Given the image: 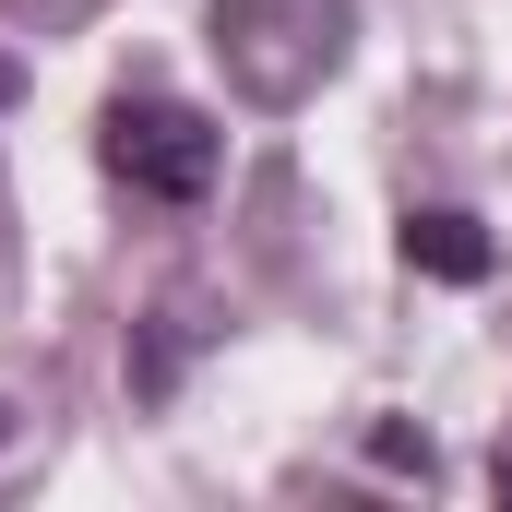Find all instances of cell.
<instances>
[{"instance_id": "6da1fadb", "label": "cell", "mask_w": 512, "mask_h": 512, "mask_svg": "<svg viewBox=\"0 0 512 512\" xmlns=\"http://www.w3.org/2000/svg\"><path fill=\"white\" fill-rule=\"evenodd\" d=\"M346 0H215V60L251 108H298L346 60Z\"/></svg>"}, {"instance_id": "3957f363", "label": "cell", "mask_w": 512, "mask_h": 512, "mask_svg": "<svg viewBox=\"0 0 512 512\" xmlns=\"http://www.w3.org/2000/svg\"><path fill=\"white\" fill-rule=\"evenodd\" d=\"M405 262H417L429 286H489V274H501V239H489L465 203H429V215H405Z\"/></svg>"}, {"instance_id": "277c9868", "label": "cell", "mask_w": 512, "mask_h": 512, "mask_svg": "<svg viewBox=\"0 0 512 512\" xmlns=\"http://www.w3.org/2000/svg\"><path fill=\"white\" fill-rule=\"evenodd\" d=\"M0 453H12V405H0Z\"/></svg>"}, {"instance_id": "7a4b0ae2", "label": "cell", "mask_w": 512, "mask_h": 512, "mask_svg": "<svg viewBox=\"0 0 512 512\" xmlns=\"http://www.w3.org/2000/svg\"><path fill=\"white\" fill-rule=\"evenodd\" d=\"M96 155H108V179L131 203H203L227 179V131L203 120L191 96H120L108 131H96Z\"/></svg>"}]
</instances>
